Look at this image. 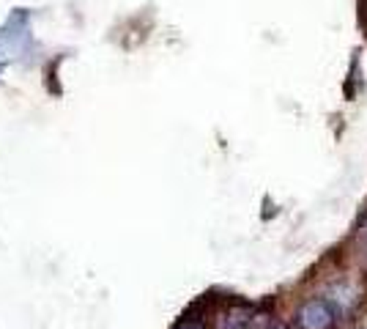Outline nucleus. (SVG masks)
<instances>
[{"mask_svg": "<svg viewBox=\"0 0 367 329\" xmlns=\"http://www.w3.org/2000/svg\"><path fill=\"white\" fill-rule=\"evenodd\" d=\"M173 329H205V319L203 316H181V321L176 324Z\"/></svg>", "mask_w": 367, "mask_h": 329, "instance_id": "7ed1b4c3", "label": "nucleus"}, {"mask_svg": "<svg viewBox=\"0 0 367 329\" xmlns=\"http://www.w3.org/2000/svg\"><path fill=\"white\" fill-rule=\"evenodd\" d=\"M263 329H291V327H288L285 321H269V324H266Z\"/></svg>", "mask_w": 367, "mask_h": 329, "instance_id": "20e7f679", "label": "nucleus"}, {"mask_svg": "<svg viewBox=\"0 0 367 329\" xmlns=\"http://www.w3.org/2000/svg\"><path fill=\"white\" fill-rule=\"evenodd\" d=\"M337 316H340V308L335 302L318 297V299H310L299 308L296 324L302 329H332L337 324Z\"/></svg>", "mask_w": 367, "mask_h": 329, "instance_id": "f257e3e1", "label": "nucleus"}, {"mask_svg": "<svg viewBox=\"0 0 367 329\" xmlns=\"http://www.w3.org/2000/svg\"><path fill=\"white\" fill-rule=\"evenodd\" d=\"M247 319H249V313H244V310H227L225 319L219 321V329H244Z\"/></svg>", "mask_w": 367, "mask_h": 329, "instance_id": "f03ea898", "label": "nucleus"}]
</instances>
